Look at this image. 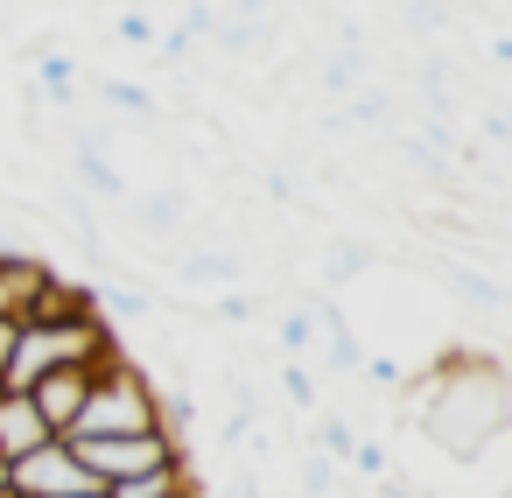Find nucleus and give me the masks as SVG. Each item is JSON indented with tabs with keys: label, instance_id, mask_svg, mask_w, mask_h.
Returning <instances> with one entry per match:
<instances>
[{
	"label": "nucleus",
	"instance_id": "0eeeda50",
	"mask_svg": "<svg viewBox=\"0 0 512 498\" xmlns=\"http://www.w3.org/2000/svg\"><path fill=\"white\" fill-rule=\"evenodd\" d=\"M43 281H50L43 253H0V316L29 323V302L43 295Z\"/></svg>",
	"mask_w": 512,
	"mask_h": 498
},
{
	"label": "nucleus",
	"instance_id": "9d476101",
	"mask_svg": "<svg viewBox=\"0 0 512 498\" xmlns=\"http://www.w3.org/2000/svg\"><path fill=\"white\" fill-rule=\"evenodd\" d=\"M379 260V246L372 239H330L323 246V274H316V295H337L344 281H358L365 267Z\"/></svg>",
	"mask_w": 512,
	"mask_h": 498
},
{
	"label": "nucleus",
	"instance_id": "20e7f679",
	"mask_svg": "<svg viewBox=\"0 0 512 498\" xmlns=\"http://www.w3.org/2000/svg\"><path fill=\"white\" fill-rule=\"evenodd\" d=\"M92 379H99V365H50V372L29 386V393H36V407H43V421H50L57 435H71V421H78V407H85Z\"/></svg>",
	"mask_w": 512,
	"mask_h": 498
},
{
	"label": "nucleus",
	"instance_id": "f03ea898",
	"mask_svg": "<svg viewBox=\"0 0 512 498\" xmlns=\"http://www.w3.org/2000/svg\"><path fill=\"white\" fill-rule=\"evenodd\" d=\"M71 442V435H64ZM78 456H85V470L99 477V484H120V477H134V470H155V463H176V456H190L176 435H162V428H141V435H78L71 442Z\"/></svg>",
	"mask_w": 512,
	"mask_h": 498
},
{
	"label": "nucleus",
	"instance_id": "9b49d317",
	"mask_svg": "<svg viewBox=\"0 0 512 498\" xmlns=\"http://www.w3.org/2000/svg\"><path fill=\"white\" fill-rule=\"evenodd\" d=\"M99 106L120 113V120H155V113H162V99H155L148 85H134V78H106V85H99Z\"/></svg>",
	"mask_w": 512,
	"mask_h": 498
},
{
	"label": "nucleus",
	"instance_id": "423d86ee",
	"mask_svg": "<svg viewBox=\"0 0 512 498\" xmlns=\"http://www.w3.org/2000/svg\"><path fill=\"white\" fill-rule=\"evenodd\" d=\"M176 281L197 288V295H225V288L246 281V260H239L232 246H183V253H176Z\"/></svg>",
	"mask_w": 512,
	"mask_h": 498
},
{
	"label": "nucleus",
	"instance_id": "f8f14e48",
	"mask_svg": "<svg viewBox=\"0 0 512 498\" xmlns=\"http://www.w3.org/2000/svg\"><path fill=\"white\" fill-rule=\"evenodd\" d=\"M267 302H274V295H260V288H246V295H239V288H225V295H218V309H211V323H232V330H239V323H260V316H267Z\"/></svg>",
	"mask_w": 512,
	"mask_h": 498
},
{
	"label": "nucleus",
	"instance_id": "6e6552de",
	"mask_svg": "<svg viewBox=\"0 0 512 498\" xmlns=\"http://www.w3.org/2000/svg\"><path fill=\"white\" fill-rule=\"evenodd\" d=\"M127 218L148 239H176L190 225V190H141V197H127Z\"/></svg>",
	"mask_w": 512,
	"mask_h": 498
},
{
	"label": "nucleus",
	"instance_id": "f257e3e1",
	"mask_svg": "<svg viewBox=\"0 0 512 498\" xmlns=\"http://www.w3.org/2000/svg\"><path fill=\"white\" fill-rule=\"evenodd\" d=\"M141 428H162V386H155L141 365H127V358L113 351V358L99 365V379H92L78 421H71V442H78V435H141Z\"/></svg>",
	"mask_w": 512,
	"mask_h": 498
},
{
	"label": "nucleus",
	"instance_id": "f3484780",
	"mask_svg": "<svg viewBox=\"0 0 512 498\" xmlns=\"http://www.w3.org/2000/svg\"><path fill=\"white\" fill-rule=\"evenodd\" d=\"M169 498H197V491H169Z\"/></svg>",
	"mask_w": 512,
	"mask_h": 498
},
{
	"label": "nucleus",
	"instance_id": "4468645a",
	"mask_svg": "<svg viewBox=\"0 0 512 498\" xmlns=\"http://www.w3.org/2000/svg\"><path fill=\"white\" fill-rule=\"evenodd\" d=\"M281 393H288L302 414H316V400H323V393H316V379H309V358H288V365H281Z\"/></svg>",
	"mask_w": 512,
	"mask_h": 498
},
{
	"label": "nucleus",
	"instance_id": "7ed1b4c3",
	"mask_svg": "<svg viewBox=\"0 0 512 498\" xmlns=\"http://www.w3.org/2000/svg\"><path fill=\"white\" fill-rule=\"evenodd\" d=\"M8 484H15V498H78V491H106L64 435H50L43 449L15 456V463H8Z\"/></svg>",
	"mask_w": 512,
	"mask_h": 498
},
{
	"label": "nucleus",
	"instance_id": "39448f33",
	"mask_svg": "<svg viewBox=\"0 0 512 498\" xmlns=\"http://www.w3.org/2000/svg\"><path fill=\"white\" fill-rule=\"evenodd\" d=\"M50 435H57V428L43 421L36 393H15V386H0V463H15V456L43 449Z\"/></svg>",
	"mask_w": 512,
	"mask_h": 498
},
{
	"label": "nucleus",
	"instance_id": "2eb2a0df",
	"mask_svg": "<svg viewBox=\"0 0 512 498\" xmlns=\"http://www.w3.org/2000/svg\"><path fill=\"white\" fill-rule=\"evenodd\" d=\"M113 43H120V50H148V43H155V22H148L141 8H127V15L113 22Z\"/></svg>",
	"mask_w": 512,
	"mask_h": 498
},
{
	"label": "nucleus",
	"instance_id": "1a4fd4ad",
	"mask_svg": "<svg viewBox=\"0 0 512 498\" xmlns=\"http://www.w3.org/2000/svg\"><path fill=\"white\" fill-rule=\"evenodd\" d=\"M169 491H197L190 456H176V463H155V470H134V477L106 484V498H169Z\"/></svg>",
	"mask_w": 512,
	"mask_h": 498
},
{
	"label": "nucleus",
	"instance_id": "dca6fc26",
	"mask_svg": "<svg viewBox=\"0 0 512 498\" xmlns=\"http://www.w3.org/2000/svg\"><path fill=\"white\" fill-rule=\"evenodd\" d=\"M78 498H106V491H78Z\"/></svg>",
	"mask_w": 512,
	"mask_h": 498
},
{
	"label": "nucleus",
	"instance_id": "ddd939ff",
	"mask_svg": "<svg viewBox=\"0 0 512 498\" xmlns=\"http://www.w3.org/2000/svg\"><path fill=\"white\" fill-rule=\"evenodd\" d=\"M281 351H288V358H309V351H316V309H309V302H295V309L281 316Z\"/></svg>",
	"mask_w": 512,
	"mask_h": 498
}]
</instances>
